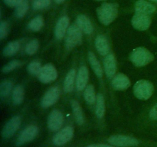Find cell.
<instances>
[{
	"mask_svg": "<svg viewBox=\"0 0 157 147\" xmlns=\"http://www.w3.org/2000/svg\"><path fill=\"white\" fill-rule=\"evenodd\" d=\"M149 116H150V119L153 120H157V104L152 107L150 113H149Z\"/></svg>",
	"mask_w": 157,
	"mask_h": 147,
	"instance_id": "obj_36",
	"label": "cell"
},
{
	"mask_svg": "<svg viewBox=\"0 0 157 147\" xmlns=\"http://www.w3.org/2000/svg\"><path fill=\"white\" fill-rule=\"evenodd\" d=\"M8 24L6 21H2L0 24V38L3 39L8 34Z\"/></svg>",
	"mask_w": 157,
	"mask_h": 147,
	"instance_id": "obj_34",
	"label": "cell"
},
{
	"mask_svg": "<svg viewBox=\"0 0 157 147\" xmlns=\"http://www.w3.org/2000/svg\"><path fill=\"white\" fill-rule=\"evenodd\" d=\"M88 60L89 62H90V66L93 68L95 74L98 77L101 78L104 74V71H103L102 67H101V64L98 61V60L97 59L96 56L94 55V53H92L91 51H90L88 53Z\"/></svg>",
	"mask_w": 157,
	"mask_h": 147,
	"instance_id": "obj_22",
	"label": "cell"
},
{
	"mask_svg": "<svg viewBox=\"0 0 157 147\" xmlns=\"http://www.w3.org/2000/svg\"><path fill=\"white\" fill-rule=\"evenodd\" d=\"M154 87L148 81L141 80L137 81L133 87L134 95L140 100H148L153 95Z\"/></svg>",
	"mask_w": 157,
	"mask_h": 147,
	"instance_id": "obj_3",
	"label": "cell"
},
{
	"mask_svg": "<svg viewBox=\"0 0 157 147\" xmlns=\"http://www.w3.org/2000/svg\"><path fill=\"white\" fill-rule=\"evenodd\" d=\"M29 9V2L28 0H23L17 7H15V15L16 18H21L25 16Z\"/></svg>",
	"mask_w": 157,
	"mask_h": 147,
	"instance_id": "obj_28",
	"label": "cell"
},
{
	"mask_svg": "<svg viewBox=\"0 0 157 147\" xmlns=\"http://www.w3.org/2000/svg\"><path fill=\"white\" fill-rule=\"evenodd\" d=\"M12 90V83L9 81H3L0 85V96L2 97L7 96Z\"/></svg>",
	"mask_w": 157,
	"mask_h": 147,
	"instance_id": "obj_29",
	"label": "cell"
},
{
	"mask_svg": "<svg viewBox=\"0 0 157 147\" xmlns=\"http://www.w3.org/2000/svg\"><path fill=\"white\" fill-rule=\"evenodd\" d=\"M131 22L134 28L140 31H146L151 24V19L147 14L136 12L132 18Z\"/></svg>",
	"mask_w": 157,
	"mask_h": 147,
	"instance_id": "obj_10",
	"label": "cell"
},
{
	"mask_svg": "<svg viewBox=\"0 0 157 147\" xmlns=\"http://www.w3.org/2000/svg\"><path fill=\"white\" fill-rule=\"evenodd\" d=\"M21 65V62L18 60H13V61H10L9 64L4 66L2 68L3 73H9V72L12 71V70H15L17 67H20Z\"/></svg>",
	"mask_w": 157,
	"mask_h": 147,
	"instance_id": "obj_33",
	"label": "cell"
},
{
	"mask_svg": "<svg viewBox=\"0 0 157 147\" xmlns=\"http://www.w3.org/2000/svg\"><path fill=\"white\" fill-rule=\"evenodd\" d=\"M69 18L66 15L58 19L55 28V35L57 39H61L65 35L67 29H68Z\"/></svg>",
	"mask_w": 157,
	"mask_h": 147,
	"instance_id": "obj_15",
	"label": "cell"
},
{
	"mask_svg": "<svg viewBox=\"0 0 157 147\" xmlns=\"http://www.w3.org/2000/svg\"><path fill=\"white\" fill-rule=\"evenodd\" d=\"M38 133V129L36 126L30 125L25 128L18 136L16 141L17 146H21L24 144L32 142L35 139Z\"/></svg>",
	"mask_w": 157,
	"mask_h": 147,
	"instance_id": "obj_7",
	"label": "cell"
},
{
	"mask_svg": "<svg viewBox=\"0 0 157 147\" xmlns=\"http://www.w3.org/2000/svg\"><path fill=\"white\" fill-rule=\"evenodd\" d=\"M111 84L115 90H124L130 87V81L125 74H118L112 80Z\"/></svg>",
	"mask_w": 157,
	"mask_h": 147,
	"instance_id": "obj_16",
	"label": "cell"
},
{
	"mask_svg": "<svg viewBox=\"0 0 157 147\" xmlns=\"http://www.w3.org/2000/svg\"><path fill=\"white\" fill-rule=\"evenodd\" d=\"M64 123V116L58 110L51 112L48 119V127L51 131H58L61 128Z\"/></svg>",
	"mask_w": 157,
	"mask_h": 147,
	"instance_id": "obj_11",
	"label": "cell"
},
{
	"mask_svg": "<svg viewBox=\"0 0 157 147\" xmlns=\"http://www.w3.org/2000/svg\"><path fill=\"white\" fill-rule=\"evenodd\" d=\"M44 25V20L41 15H37L29 23V28L33 32H38Z\"/></svg>",
	"mask_w": 157,
	"mask_h": 147,
	"instance_id": "obj_26",
	"label": "cell"
},
{
	"mask_svg": "<svg viewBox=\"0 0 157 147\" xmlns=\"http://www.w3.org/2000/svg\"><path fill=\"white\" fill-rule=\"evenodd\" d=\"M20 43L18 41L9 42L3 50V55L6 57H11L15 55L20 49Z\"/></svg>",
	"mask_w": 157,
	"mask_h": 147,
	"instance_id": "obj_24",
	"label": "cell"
},
{
	"mask_svg": "<svg viewBox=\"0 0 157 147\" xmlns=\"http://www.w3.org/2000/svg\"><path fill=\"white\" fill-rule=\"evenodd\" d=\"M77 25L82 32L87 35H90L93 32V25L89 18L84 15H78L76 19Z\"/></svg>",
	"mask_w": 157,
	"mask_h": 147,
	"instance_id": "obj_18",
	"label": "cell"
},
{
	"mask_svg": "<svg viewBox=\"0 0 157 147\" xmlns=\"http://www.w3.org/2000/svg\"><path fill=\"white\" fill-rule=\"evenodd\" d=\"M51 4V0H34L32 3V8L35 10L45 9Z\"/></svg>",
	"mask_w": 157,
	"mask_h": 147,
	"instance_id": "obj_32",
	"label": "cell"
},
{
	"mask_svg": "<svg viewBox=\"0 0 157 147\" xmlns=\"http://www.w3.org/2000/svg\"><path fill=\"white\" fill-rule=\"evenodd\" d=\"M84 96L86 102L90 104H94L97 100V96L95 94V90L94 85L90 84V85L86 87V88L84 89Z\"/></svg>",
	"mask_w": 157,
	"mask_h": 147,
	"instance_id": "obj_27",
	"label": "cell"
},
{
	"mask_svg": "<svg viewBox=\"0 0 157 147\" xmlns=\"http://www.w3.org/2000/svg\"><path fill=\"white\" fill-rule=\"evenodd\" d=\"M105 74L108 78L113 77L117 71V61L113 54H108L104 60Z\"/></svg>",
	"mask_w": 157,
	"mask_h": 147,
	"instance_id": "obj_13",
	"label": "cell"
},
{
	"mask_svg": "<svg viewBox=\"0 0 157 147\" xmlns=\"http://www.w3.org/2000/svg\"><path fill=\"white\" fill-rule=\"evenodd\" d=\"M89 79V72L85 66H81L76 77V88L78 91H82L87 87Z\"/></svg>",
	"mask_w": 157,
	"mask_h": 147,
	"instance_id": "obj_14",
	"label": "cell"
},
{
	"mask_svg": "<svg viewBox=\"0 0 157 147\" xmlns=\"http://www.w3.org/2000/svg\"><path fill=\"white\" fill-rule=\"evenodd\" d=\"M24 100V90L21 86L18 85L12 91V101L15 105H20Z\"/></svg>",
	"mask_w": 157,
	"mask_h": 147,
	"instance_id": "obj_25",
	"label": "cell"
},
{
	"mask_svg": "<svg viewBox=\"0 0 157 147\" xmlns=\"http://www.w3.org/2000/svg\"><path fill=\"white\" fill-rule=\"evenodd\" d=\"M75 76H76V71L75 69H71L69 70L67 74L64 81V91L66 93H71L75 87Z\"/></svg>",
	"mask_w": 157,
	"mask_h": 147,
	"instance_id": "obj_21",
	"label": "cell"
},
{
	"mask_svg": "<svg viewBox=\"0 0 157 147\" xmlns=\"http://www.w3.org/2000/svg\"><path fill=\"white\" fill-rule=\"evenodd\" d=\"M82 31L78 25L72 24L68 28L66 35L65 44L66 47L71 50L82 42Z\"/></svg>",
	"mask_w": 157,
	"mask_h": 147,
	"instance_id": "obj_4",
	"label": "cell"
},
{
	"mask_svg": "<svg viewBox=\"0 0 157 147\" xmlns=\"http://www.w3.org/2000/svg\"><path fill=\"white\" fill-rule=\"evenodd\" d=\"M96 115L98 118L101 119L105 113V100L102 93H99L97 95L96 100Z\"/></svg>",
	"mask_w": 157,
	"mask_h": 147,
	"instance_id": "obj_23",
	"label": "cell"
},
{
	"mask_svg": "<svg viewBox=\"0 0 157 147\" xmlns=\"http://www.w3.org/2000/svg\"><path fill=\"white\" fill-rule=\"evenodd\" d=\"M58 77L56 68L52 64H47L43 66L41 71L38 74V77L43 84H49L55 81Z\"/></svg>",
	"mask_w": 157,
	"mask_h": 147,
	"instance_id": "obj_9",
	"label": "cell"
},
{
	"mask_svg": "<svg viewBox=\"0 0 157 147\" xmlns=\"http://www.w3.org/2000/svg\"><path fill=\"white\" fill-rule=\"evenodd\" d=\"M150 1L153 2H156V3H157V0H150Z\"/></svg>",
	"mask_w": 157,
	"mask_h": 147,
	"instance_id": "obj_39",
	"label": "cell"
},
{
	"mask_svg": "<svg viewBox=\"0 0 157 147\" xmlns=\"http://www.w3.org/2000/svg\"><path fill=\"white\" fill-rule=\"evenodd\" d=\"M60 89L58 87H53L49 89L41 99V104L43 108H48L57 102L60 96Z\"/></svg>",
	"mask_w": 157,
	"mask_h": 147,
	"instance_id": "obj_12",
	"label": "cell"
},
{
	"mask_svg": "<svg viewBox=\"0 0 157 147\" xmlns=\"http://www.w3.org/2000/svg\"><path fill=\"white\" fill-rule=\"evenodd\" d=\"M71 108L72 110H73L74 115H75L76 123L78 125H83L84 123V113H83L81 105H80L78 101L75 100H71Z\"/></svg>",
	"mask_w": 157,
	"mask_h": 147,
	"instance_id": "obj_20",
	"label": "cell"
},
{
	"mask_svg": "<svg viewBox=\"0 0 157 147\" xmlns=\"http://www.w3.org/2000/svg\"><path fill=\"white\" fill-rule=\"evenodd\" d=\"M97 14L101 24L108 25L113 22L117 16V6L113 3L104 2L97 9Z\"/></svg>",
	"mask_w": 157,
	"mask_h": 147,
	"instance_id": "obj_1",
	"label": "cell"
},
{
	"mask_svg": "<svg viewBox=\"0 0 157 147\" xmlns=\"http://www.w3.org/2000/svg\"><path fill=\"white\" fill-rule=\"evenodd\" d=\"M135 11L136 12L150 15L156 11V6L146 0H138L135 4Z\"/></svg>",
	"mask_w": 157,
	"mask_h": 147,
	"instance_id": "obj_19",
	"label": "cell"
},
{
	"mask_svg": "<svg viewBox=\"0 0 157 147\" xmlns=\"http://www.w3.org/2000/svg\"><path fill=\"white\" fill-rule=\"evenodd\" d=\"M153 55L145 47H137L131 53L130 59L131 62L137 67H144L153 60Z\"/></svg>",
	"mask_w": 157,
	"mask_h": 147,
	"instance_id": "obj_2",
	"label": "cell"
},
{
	"mask_svg": "<svg viewBox=\"0 0 157 147\" xmlns=\"http://www.w3.org/2000/svg\"><path fill=\"white\" fill-rule=\"evenodd\" d=\"M95 47L98 53L102 56H107L110 51V45L106 36L98 35L95 39Z\"/></svg>",
	"mask_w": 157,
	"mask_h": 147,
	"instance_id": "obj_17",
	"label": "cell"
},
{
	"mask_svg": "<svg viewBox=\"0 0 157 147\" xmlns=\"http://www.w3.org/2000/svg\"><path fill=\"white\" fill-rule=\"evenodd\" d=\"M54 1H55L56 3H58V4H61V3L64 2L65 0H54Z\"/></svg>",
	"mask_w": 157,
	"mask_h": 147,
	"instance_id": "obj_38",
	"label": "cell"
},
{
	"mask_svg": "<svg viewBox=\"0 0 157 147\" xmlns=\"http://www.w3.org/2000/svg\"><path fill=\"white\" fill-rule=\"evenodd\" d=\"M107 141L110 145L118 147L136 146L140 143L139 140L136 138L125 135H113Z\"/></svg>",
	"mask_w": 157,
	"mask_h": 147,
	"instance_id": "obj_5",
	"label": "cell"
},
{
	"mask_svg": "<svg viewBox=\"0 0 157 147\" xmlns=\"http://www.w3.org/2000/svg\"><path fill=\"white\" fill-rule=\"evenodd\" d=\"M38 46H39V43L38 40L33 39L30 41L25 46L26 54L29 55H34L38 51Z\"/></svg>",
	"mask_w": 157,
	"mask_h": 147,
	"instance_id": "obj_30",
	"label": "cell"
},
{
	"mask_svg": "<svg viewBox=\"0 0 157 147\" xmlns=\"http://www.w3.org/2000/svg\"><path fill=\"white\" fill-rule=\"evenodd\" d=\"M96 1H106V0H96Z\"/></svg>",
	"mask_w": 157,
	"mask_h": 147,
	"instance_id": "obj_40",
	"label": "cell"
},
{
	"mask_svg": "<svg viewBox=\"0 0 157 147\" xmlns=\"http://www.w3.org/2000/svg\"><path fill=\"white\" fill-rule=\"evenodd\" d=\"M74 136V129L70 126H65L62 130H60L53 137L54 145L57 146H61L65 145L67 142L71 140Z\"/></svg>",
	"mask_w": 157,
	"mask_h": 147,
	"instance_id": "obj_8",
	"label": "cell"
},
{
	"mask_svg": "<svg viewBox=\"0 0 157 147\" xmlns=\"http://www.w3.org/2000/svg\"><path fill=\"white\" fill-rule=\"evenodd\" d=\"M23 0H3L5 4L9 7H17L20 3L22 2Z\"/></svg>",
	"mask_w": 157,
	"mask_h": 147,
	"instance_id": "obj_35",
	"label": "cell"
},
{
	"mask_svg": "<svg viewBox=\"0 0 157 147\" xmlns=\"http://www.w3.org/2000/svg\"><path fill=\"white\" fill-rule=\"evenodd\" d=\"M21 118L20 116H15L11 118L6 124L2 131V136L4 139H9L18 131L21 126Z\"/></svg>",
	"mask_w": 157,
	"mask_h": 147,
	"instance_id": "obj_6",
	"label": "cell"
},
{
	"mask_svg": "<svg viewBox=\"0 0 157 147\" xmlns=\"http://www.w3.org/2000/svg\"><path fill=\"white\" fill-rule=\"evenodd\" d=\"M41 68H42V66H41V63L37 61H32L28 66V70L29 73L33 75H38Z\"/></svg>",
	"mask_w": 157,
	"mask_h": 147,
	"instance_id": "obj_31",
	"label": "cell"
},
{
	"mask_svg": "<svg viewBox=\"0 0 157 147\" xmlns=\"http://www.w3.org/2000/svg\"><path fill=\"white\" fill-rule=\"evenodd\" d=\"M87 147H113L110 145H107V144H103V143H95V144H90L87 145Z\"/></svg>",
	"mask_w": 157,
	"mask_h": 147,
	"instance_id": "obj_37",
	"label": "cell"
}]
</instances>
